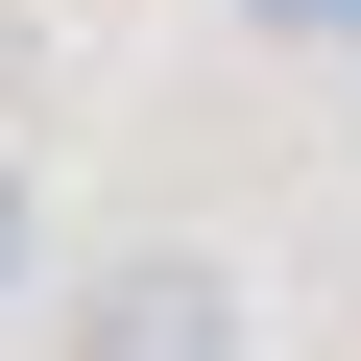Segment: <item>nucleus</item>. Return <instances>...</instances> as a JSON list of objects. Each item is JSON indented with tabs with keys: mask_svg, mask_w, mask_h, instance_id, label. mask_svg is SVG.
Here are the masks:
<instances>
[{
	"mask_svg": "<svg viewBox=\"0 0 361 361\" xmlns=\"http://www.w3.org/2000/svg\"><path fill=\"white\" fill-rule=\"evenodd\" d=\"M73 361H241V265H193V241L97 265V289H73Z\"/></svg>",
	"mask_w": 361,
	"mask_h": 361,
	"instance_id": "nucleus-1",
	"label": "nucleus"
},
{
	"mask_svg": "<svg viewBox=\"0 0 361 361\" xmlns=\"http://www.w3.org/2000/svg\"><path fill=\"white\" fill-rule=\"evenodd\" d=\"M0 265H25V145H0Z\"/></svg>",
	"mask_w": 361,
	"mask_h": 361,
	"instance_id": "nucleus-2",
	"label": "nucleus"
},
{
	"mask_svg": "<svg viewBox=\"0 0 361 361\" xmlns=\"http://www.w3.org/2000/svg\"><path fill=\"white\" fill-rule=\"evenodd\" d=\"M265 25H361V0H265Z\"/></svg>",
	"mask_w": 361,
	"mask_h": 361,
	"instance_id": "nucleus-3",
	"label": "nucleus"
}]
</instances>
